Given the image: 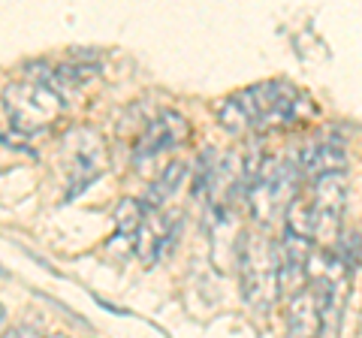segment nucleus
Returning <instances> with one entry per match:
<instances>
[{"instance_id": "f257e3e1", "label": "nucleus", "mask_w": 362, "mask_h": 338, "mask_svg": "<svg viewBox=\"0 0 362 338\" xmlns=\"http://www.w3.org/2000/svg\"><path fill=\"white\" fill-rule=\"evenodd\" d=\"M308 112V97L296 91L290 82H259L223 100L218 106V121L226 133L242 136V133L254 130L284 127V124L305 118Z\"/></svg>"}, {"instance_id": "f03ea898", "label": "nucleus", "mask_w": 362, "mask_h": 338, "mask_svg": "<svg viewBox=\"0 0 362 338\" xmlns=\"http://www.w3.org/2000/svg\"><path fill=\"white\" fill-rule=\"evenodd\" d=\"M302 173L296 161H263L254 166V173L245 178V194L251 215L259 223L275 221L278 215H287L293 199L299 197Z\"/></svg>"}, {"instance_id": "7ed1b4c3", "label": "nucleus", "mask_w": 362, "mask_h": 338, "mask_svg": "<svg viewBox=\"0 0 362 338\" xmlns=\"http://www.w3.org/2000/svg\"><path fill=\"white\" fill-rule=\"evenodd\" d=\"M239 278L245 302L257 311H269L272 302L281 296V254L278 245H272L259 235H242L239 245Z\"/></svg>"}, {"instance_id": "20e7f679", "label": "nucleus", "mask_w": 362, "mask_h": 338, "mask_svg": "<svg viewBox=\"0 0 362 338\" xmlns=\"http://www.w3.org/2000/svg\"><path fill=\"white\" fill-rule=\"evenodd\" d=\"M61 94L45 82H13L4 91V109L21 133L45 130L61 115Z\"/></svg>"}, {"instance_id": "39448f33", "label": "nucleus", "mask_w": 362, "mask_h": 338, "mask_svg": "<svg viewBox=\"0 0 362 338\" xmlns=\"http://www.w3.org/2000/svg\"><path fill=\"white\" fill-rule=\"evenodd\" d=\"M64 154H66V194L76 197L78 190H88L106 173V145L100 133L88 127H76L66 133L64 139Z\"/></svg>"}, {"instance_id": "423d86ee", "label": "nucleus", "mask_w": 362, "mask_h": 338, "mask_svg": "<svg viewBox=\"0 0 362 338\" xmlns=\"http://www.w3.org/2000/svg\"><path fill=\"white\" fill-rule=\"evenodd\" d=\"M323 332V290L308 281L287 296V338H317Z\"/></svg>"}, {"instance_id": "0eeeda50", "label": "nucleus", "mask_w": 362, "mask_h": 338, "mask_svg": "<svg viewBox=\"0 0 362 338\" xmlns=\"http://www.w3.org/2000/svg\"><path fill=\"white\" fill-rule=\"evenodd\" d=\"M187 121L178 115V112H160L148 127L142 130V136L139 142H136V148H133V157L136 161H148V157H157V154H163V151H173L178 148L181 142H187Z\"/></svg>"}, {"instance_id": "6e6552de", "label": "nucleus", "mask_w": 362, "mask_h": 338, "mask_svg": "<svg viewBox=\"0 0 362 338\" xmlns=\"http://www.w3.org/2000/svg\"><path fill=\"white\" fill-rule=\"evenodd\" d=\"M178 230H181L178 215H163V211L148 209V218H145L142 230L136 233V239H133L136 254H139L145 263L163 260V257L173 251V245L178 239Z\"/></svg>"}, {"instance_id": "1a4fd4ad", "label": "nucleus", "mask_w": 362, "mask_h": 338, "mask_svg": "<svg viewBox=\"0 0 362 338\" xmlns=\"http://www.w3.org/2000/svg\"><path fill=\"white\" fill-rule=\"evenodd\" d=\"M344 163H347V154L341 145L335 142H317L302 148L296 157V166L302 178H320V175H329V173H344Z\"/></svg>"}, {"instance_id": "9d476101", "label": "nucleus", "mask_w": 362, "mask_h": 338, "mask_svg": "<svg viewBox=\"0 0 362 338\" xmlns=\"http://www.w3.org/2000/svg\"><path fill=\"white\" fill-rule=\"evenodd\" d=\"M185 175H187V166L181 163V161H173L160 175H157V182L148 187V194H145V206H148L151 211H160V206L169 199V197H175L178 190H181V182H185Z\"/></svg>"}, {"instance_id": "9b49d317", "label": "nucleus", "mask_w": 362, "mask_h": 338, "mask_svg": "<svg viewBox=\"0 0 362 338\" xmlns=\"http://www.w3.org/2000/svg\"><path fill=\"white\" fill-rule=\"evenodd\" d=\"M145 218H148V206H145L142 199H124L118 211H115V221H118V233L127 235V239L133 242L136 233L142 230Z\"/></svg>"}, {"instance_id": "f8f14e48", "label": "nucleus", "mask_w": 362, "mask_h": 338, "mask_svg": "<svg viewBox=\"0 0 362 338\" xmlns=\"http://www.w3.org/2000/svg\"><path fill=\"white\" fill-rule=\"evenodd\" d=\"M6 338H42V332L37 330V326L25 323V326H16V330H9Z\"/></svg>"}, {"instance_id": "ddd939ff", "label": "nucleus", "mask_w": 362, "mask_h": 338, "mask_svg": "<svg viewBox=\"0 0 362 338\" xmlns=\"http://www.w3.org/2000/svg\"><path fill=\"white\" fill-rule=\"evenodd\" d=\"M6 332H9V320H6V308L0 305V338H6Z\"/></svg>"}, {"instance_id": "4468645a", "label": "nucleus", "mask_w": 362, "mask_h": 338, "mask_svg": "<svg viewBox=\"0 0 362 338\" xmlns=\"http://www.w3.org/2000/svg\"><path fill=\"white\" fill-rule=\"evenodd\" d=\"M0 278H6V269L4 266H0Z\"/></svg>"}, {"instance_id": "2eb2a0df", "label": "nucleus", "mask_w": 362, "mask_h": 338, "mask_svg": "<svg viewBox=\"0 0 362 338\" xmlns=\"http://www.w3.org/2000/svg\"><path fill=\"white\" fill-rule=\"evenodd\" d=\"M54 338H64V335H54Z\"/></svg>"}]
</instances>
